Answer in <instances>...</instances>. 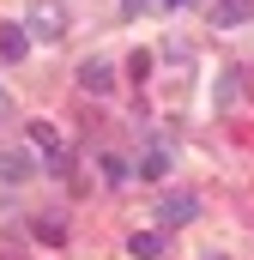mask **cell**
<instances>
[{"mask_svg": "<svg viewBox=\"0 0 254 260\" xmlns=\"http://www.w3.org/2000/svg\"><path fill=\"white\" fill-rule=\"evenodd\" d=\"M24 30H30V37H43V43L67 37V12H61V0H37V6L24 12Z\"/></svg>", "mask_w": 254, "mask_h": 260, "instance_id": "obj_1", "label": "cell"}, {"mask_svg": "<svg viewBox=\"0 0 254 260\" xmlns=\"http://www.w3.org/2000/svg\"><path fill=\"white\" fill-rule=\"evenodd\" d=\"M200 218V200L188 188H170V194H157V224H194Z\"/></svg>", "mask_w": 254, "mask_h": 260, "instance_id": "obj_2", "label": "cell"}, {"mask_svg": "<svg viewBox=\"0 0 254 260\" xmlns=\"http://www.w3.org/2000/svg\"><path fill=\"white\" fill-rule=\"evenodd\" d=\"M30 176H37L30 151H18V145H0V182H6V188H18V182H30Z\"/></svg>", "mask_w": 254, "mask_h": 260, "instance_id": "obj_3", "label": "cell"}, {"mask_svg": "<svg viewBox=\"0 0 254 260\" xmlns=\"http://www.w3.org/2000/svg\"><path fill=\"white\" fill-rule=\"evenodd\" d=\"M254 18V0H218V6H212V24H218V30H236V24H248Z\"/></svg>", "mask_w": 254, "mask_h": 260, "instance_id": "obj_4", "label": "cell"}, {"mask_svg": "<svg viewBox=\"0 0 254 260\" xmlns=\"http://www.w3.org/2000/svg\"><path fill=\"white\" fill-rule=\"evenodd\" d=\"M79 85H85L91 97H103V91H115V67L109 61H85L79 67Z\"/></svg>", "mask_w": 254, "mask_h": 260, "instance_id": "obj_5", "label": "cell"}, {"mask_svg": "<svg viewBox=\"0 0 254 260\" xmlns=\"http://www.w3.org/2000/svg\"><path fill=\"white\" fill-rule=\"evenodd\" d=\"M24 49H30L24 24H6V30H0V55H6V61H24Z\"/></svg>", "mask_w": 254, "mask_h": 260, "instance_id": "obj_6", "label": "cell"}, {"mask_svg": "<svg viewBox=\"0 0 254 260\" xmlns=\"http://www.w3.org/2000/svg\"><path fill=\"white\" fill-rule=\"evenodd\" d=\"M127 248H133V260H157V254H164V230H139Z\"/></svg>", "mask_w": 254, "mask_h": 260, "instance_id": "obj_7", "label": "cell"}, {"mask_svg": "<svg viewBox=\"0 0 254 260\" xmlns=\"http://www.w3.org/2000/svg\"><path fill=\"white\" fill-rule=\"evenodd\" d=\"M139 176H151V182H164V176H170V151H164V145H151V151L139 157Z\"/></svg>", "mask_w": 254, "mask_h": 260, "instance_id": "obj_8", "label": "cell"}, {"mask_svg": "<svg viewBox=\"0 0 254 260\" xmlns=\"http://www.w3.org/2000/svg\"><path fill=\"white\" fill-rule=\"evenodd\" d=\"M37 242L61 248V242H67V224H61V218H37Z\"/></svg>", "mask_w": 254, "mask_h": 260, "instance_id": "obj_9", "label": "cell"}, {"mask_svg": "<svg viewBox=\"0 0 254 260\" xmlns=\"http://www.w3.org/2000/svg\"><path fill=\"white\" fill-rule=\"evenodd\" d=\"M30 139H37L43 151H61V133H55V121H30Z\"/></svg>", "mask_w": 254, "mask_h": 260, "instance_id": "obj_10", "label": "cell"}, {"mask_svg": "<svg viewBox=\"0 0 254 260\" xmlns=\"http://www.w3.org/2000/svg\"><path fill=\"white\" fill-rule=\"evenodd\" d=\"M49 170H55V176H73V151H67V145H61V151H49Z\"/></svg>", "mask_w": 254, "mask_h": 260, "instance_id": "obj_11", "label": "cell"}, {"mask_svg": "<svg viewBox=\"0 0 254 260\" xmlns=\"http://www.w3.org/2000/svg\"><path fill=\"white\" fill-rule=\"evenodd\" d=\"M6 115H12V103H6V91H0V121H6Z\"/></svg>", "mask_w": 254, "mask_h": 260, "instance_id": "obj_12", "label": "cell"}, {"mask_svg": "<svg viewBox=\"0 0 254 260\" xmlns=\"http://www.w3.org/2000/svg\"><path fill=\"white\" fill-rule=\"evenodd\" d=\"M164 6H188V0H164Z\"/></svg>", "mask_w": 254, "mask_h": 260, "instance_id": "obj_13", "label": "cell"}]
</instances>
